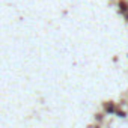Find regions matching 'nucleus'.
Wrapping results in <instances>:
<instances>
[{"mask_svg":"<svg viewBox=\"0 0 128 128\" xmlns=\"http://www.w3.org/2000/svg\"><path fill=\"white\" fill-rule=\"evenodd\" d=\"M106 110H107V112H110V113H112V112H113V110H114V108H113V106H112V104H110V106H107V107H106Z\"/></svg>","mask_w":128,"mask_h":128,"instance_id":"nucleus-1","label":"nucleus"},{"mask_svg":"<svg viewBox=\"0 0 128 128\" xmlns=\"http://www.w3.org/2000/svg\"><path fill=\"white\" fill-rule=\"evenodd\" d=\"M119 8H120L122 11H125V9H126V8H125V3H120V5H119Z\"/></svg>","mask_w":128,"mask_h":128,"instance_id":"nucleus-2","label":"nucleus"}]
</instances>
